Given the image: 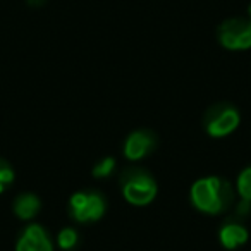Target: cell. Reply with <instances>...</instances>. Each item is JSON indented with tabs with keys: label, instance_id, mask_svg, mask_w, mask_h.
Here are the masks:
<instances>
[{
	"label": "cell",
	"instance_id": "cell-1",
	"mask_svg": "<svg viewBox=\"0 0 251 251\" xmlns=\"http://www.w3.org/2000/svg\"><path fill=\"white\" fill-rule=\"evenodd\" d=\"M191 201L205 213H222L234 205V189L226 179L203 177L193 184Z\"/></svg>",
	"mask_w": 251,
	"mask_h": 251
},
{
	"label": "cell",
	"instance_id": "cell-2",
	"mask_svg": "<svg viewBox=\"0 0 251 251\" xmlns=\"http://www.w3.org/2000/svg\"><path fill=\"white\" fill-rule=\"evenodd\" d=\"M122 195L129 203L138 206L148 205L157 196V184L147 171L131 167L121 176Z\"/></svg>",
	"mask_w": 251,
	"mask_h": 251
},
{
	"label": "cell",
	"instance_id": "cell-3",
	"mask_svg": "<svg viewBox=\"0 0 251 251\" xmlns=\"http://www.w3.org/2000/svg\"><path fill=\"white\" fill-rule=\"evenodd\" d=\"M105 200L100 193L81 191L71 198V213L77 222H95L105 213Z\"/></svg>",
	"mask_w": 251,
	"mask_h": 251
},
{
	"label": "cell",
	"instance_id": "cell-4",
	"mask_svg": "<svg viewBox=\"0 0 251 251\" xmlns=\"http://www.w3.org/2000/svg\"><path fill=\"white\" fill-rule=\"evenodd\" d=\"M239 126V112L227 103L213 105L205 117V127L210 136H227Z\"/></svg>",
	"mask_w": 251,
	"mask_h": 251
},
{
	"label": "cell",
	"instance_id": "cell-5",
	"mask_svg": "<svg viewBox=\"0 0 251 251\" xmlns=\"http://www.w3.org/2000/svg\"><path fill=\"white\" fill-rule=\"evenodd\" d=\"M219 40L229 50L251 47V19H227L219 28Z\"/></svg>",
	"mask_w": 251,
	"mask_h": 251
},
{
	"label": "cell",
	"instance_id": "cell-6",
	"mask_svg": "<svg viewBox=\"0 0 251 251\" xmlns=\"http://www.w3.org/2000/svg\"><path fill=\"white\" fill-rule=\"evenodd\" d=\"M16 251H53V248L45 229L33 224V226L26 227L25 232L21 234Z\"/></svg>",
	"mask_w": 251,
	"mask_h": 251
},
{
	"label": "cell",
	"instance_id": "cell-7",
	"mask_svg": "<svg viewBox=\"0 0 251 251\" xmlns=\"http://www.w3.org/2000/svg\"><path fill=\"white\" fill-rule=\"evenodd\" d=\"M155 134L147 129L134 131L129 134V138L126 140L124 153L129 160H140V158L147 157L151 150L155 148Z\"/></svg>",
	"mask_w": 251,
	"mask_h": 251
},
{
	"label": "cell",
	"instance_id": "cell-8",
	"mask_svg": "<svg viewBox=\"0 0 251 251\" xmlns=\"http://www.w3.org/2000/svg\"><path fill=\"white\" fill-rule=\"evenodd\" d=\"M220 243L227 248V250H234V248L241 246L248 241V230L244 226L237 222H226L220 229Z\"/></svg>",
	"mask_w": 251,
	"mask_h": 251
},
{
	"label": "cell",
	"instance_id": "cell-9",
	"mask_svg": "<svg viewBox=\"0 0 251 251\" xmlns=\"http://www.w3.org/2000/svg\"><path fill=\"white\" fill-rule=\"evenodd\" d=\"M40 212V200L33 193H23L14 201V213L23 220H29Z\"/></svg>",
	"mask_w": 251,
	"mask_h": 251
},
{
	"label": "cell",
	"instance_id": "cell-10",
	"mask_svg": "<svg viewBox=\"0 0 251 251\" xmlns=\"http://www.w3.org/2000/svg\"><path fill=\"white\" fill-rule=\"evenodd\" d=\"M237 193L243 200L251 201V167H246L237 177Z\"/></svg>",
	"mask_w": 251,
	"mask_h": 251
},
{
	"label": "cell",
	"instance_id": "cell-11",
	"mask_svg": "<svg viewBox=\"0 0 251 251\" xmlns=\"http://www.w3.org/2000/svg\"><path fill=\"white\" fill-rule=\"evenodd\" d=\"M76 243H77V232H76V230L71 229V227L60 230L59 246L62 248V250H73V248L76 246Z\"/></svg>",
	"mask_w": 251,
	"mask_h": 251
},
{
	"label": "cell",
	"instance_id": "cell-12",
	"mask_svg": "<svg viewBox=\"0 0 251 251\" xmlns=\"http://www.w3.org/2000/svg\"><path fill=\"white\" fill-rule=\"evenodd\" d=\"M12 181H14V171L7 162L0 158V193L4 191Z\"/></svg>",
	"mask_w": 251,
	"mask_h": 251
},
{
	"label": "cell",
	"instance_id": "cell-13",
	"mask_svg": "<svg viewBox=\"0 0 251 251\" xmlns=\"http://www.w3.org/2000/svg\"><path fill=\"white\" fill-rule=\"evenodd\" d=\"M114 165H115V160L112 157L103 158L100 164L95 165L93 176L95 177H108V176L112 174V171H114Z\"/></svg>",
	"mask_w": 251,
	"mask_h": 251
},
{
	"label": "cell",
	"instance_id": "cell-14",
	"mask_svg": "<svg viewBox=\"0 0 251 251\" xmlns=\"http://www.w3.org/2000/svg\"><path fill=\"white\" fill-rule=\"evenodd\" d=\"M250 212H251V201H248V200H243V198H241V201L237 203V206H236L237 217L244 219V217L250 215Z\"/></svg>",
	"mask_w": 251,
	"mask_h": 251
},
{
	"label": "cell",
	"instance_id": "cell-15",
	"mask_svg": "<svg viewBox=\"0 0 251 251\" xmlns=\"http://www.w3.org/2000/svg\"><path fill=\"white\" fill-rule=\"evenodd\" d=\"M43 2H47V0H28L29 5H42Z\"/></svg>",
	"mask_w": 251,
	"mask_h": 251
},
{
	"label": "cell",
	"instance_id": "cell-16",
	"mask_svg": "<svg viewBox=\"0 0 251 251\" xmlns=\"http://www.w3.org/2000/svg\"><path fill=\"white\" fill-rule=\"evenodd\" d=\"M248 14H250V19H251V5L248 7Z\"/></svg>",
	"mask_w": 251,
	"mask_h": 251
}]
</instances>
